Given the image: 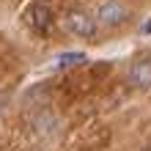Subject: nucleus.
I'll use <instances>...</instances> for the list:
<instances>
[{"mask_svg": "<svg viewBox=\"0 0 151 151\" xmlns=\"http://www.w3.org/2000/svg\"><path fill=\"white\" fill-rule=\"evenodd\" d=\"M127 17H129V8L121 0H104L96 11V22L102 28H118V25L127 22Z\"/></svg>", "mask_w": 151, "mask_h": 151, "instance_id": "nucleus-2", "label": "nucleus"}, {"mask_svg": "<svg viewBox=\"0 0 151 151\" xmlns=\"http://www.w3.org/2000/svg\"><path fill=\"white\" fill-rule=\"evenodd\" d=\"M25 19H28V25H30V30H36V33H50V28H52V11L44 3H33L30 8H28V14H25Z\"/></svg>", "mask_w": 151, "mask_h": 151, "instance_id": "nucleus-3", "label": "nucleus"}, {"mask_svg": "<svg viewBox=\"0 0 151 151\" xmlns=\"http://www.w3.org/2000/svg\"><path fill=\"white\" fill-rule=\"evenodd\" d=\"M143 151H151V148H143Z\"/></svg>", "mask_w": 151, "mask_h": 151, "instance_id": "nucleus-8", "label": "nucleus"}, {"mask_svg": "<svg viewBox=\"0 0 151 151\" xmlns=\"http://www.w3.org/2000/svg\"><path fill=\"white\" fill-rule=\"evenodd\" d=\"M83 60H85L83 52H63V55H58V66H77Z\"/></svg>", "mask_w": 151, "mask_h": 151, "instance_id": "nucleus-6", "label": "nucleus"}, {"mask_svg": "<svg viewBox=\"0 0 151 151\" xmlns=\"http://www.w3.org/2000/svg\"><path fill=\"white\" fill-rule=\"evenodd\" d=\"M129 83L135 88H140V91L151 88V60L148 58H140L129 66Z\"/></svg>", "mask_w": 151, "mask_h": 151, "instance_id": "nucleus-4", "label": "nucleus"}, {"mask_svg": "<svg viewBox=\"0 0 151 151\" xmlns=\"http://www.w3.org/2000/svg\"><path fill=\"white\" fill-rule=\"evenodd\" d=\"M143 33H151V19H146V22H143Z\"/></svg>", "mask_w": 151, "mask_h": 151, "instance_id": "nucleus-7", "label": "nucleus"}, {"mask_svg": "<svg viewBox=\"0 0 151 151\" xmlns=\"http://www.w3.org/2000/svg\"><path fill=\"white\" fill-rule=\"evenodd\" d=\"M63 28L72 33V36H77V39H93L96 30H99V22H96V17H91L88 11L74 8V11H69L63 17Z\"/></svg>", "mask_w": 151, "mask_h": 151, "instance_id": "nucleus-1", "label": "nucleus"}, {"mask_svg": "<svg viewBox=\"0 0 151 151\" xmlns=\"http://www.w3.org/2000/svg\"><path fill=\"white\" fill-rule=\"evenodd\" d=\"M33 127H36V132L39 135H52V132H55V127H58V118L55 115H52L50 110H41V113H36L33 115Z\"/></svg>", "mask_w": 151, "mask_h": 151, "instance_id": "nucleus-5", "label": "nucleus"}]
</instances>
